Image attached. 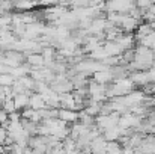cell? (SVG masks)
<instances>
[{
  "mask_svg": "<svg viewBox=\"0 0 155 154\" xmlns=\"http://www.w3.org/2000/svg\"><path fill=\"white\" fill-rule=\"evenodd\" d=\"M27 63L32 65V70H42V68H45L44 56L39 54V53H29L27 54Z\"/></svg>",
  "mask_w": 155,
  "mask_h": 154,
  "instance_id": "6da1fadb",
  "label": "cell"
},
{
  "mask_svg": "<svg viewBox=\"0 0 155 154\" xmlns=\"http://www.w3.org/2000/svg\"><path fill=\"white\" fill-rule=\"evenodd\" d=\"M59 119L60 121H65L66 124L69 122H78L80 119V113L75 112V110H68V109H59Z\"/></svg>",
  "mask_w": 155,
  "mask_h": 154,
  "instance_id": "7a4b0ae2",
  "label": "cell"
},
{
  "mask_svg": "<svg viewBox=\"0 0 155 154\" xmlns=\"http://www.w3.org/2000/svg\"><path fill=\"white\" fill-rule=\"evenodd\" d=\"M105 148H107V141L103 136L94 139L91 144V153L92 154H105Z\"/></svg>",
  "mask_w": 155,
  "mask_h": 154,
  "instance_id": "3957f363",
  "label": "cell"
},
{
  "mask_svg": "<svg viewBox=\"0 0 155 154\" xmlns=\"http://www.w3.org/2000/svg\"><path fill=\"white\" fill-rule=\"evenodd\" d=\"M21 118H23V119H27V121H32V122H35V124H38V125H39V122L42 121L39 110H33V109H30V107H27V109H24V110L21 112Z\"/></svg>",
  "mask_w": 155,
  "mask_h": 154,
  "instance_id": "277c9868",
  "label": "cell"
},
{
  "mask_svg": "<svg viewBox=\"0 0 155 154\" xmlns=\"http://www.w3.org/2000/svg\"><path fill=\"white\" fill-rule=\"evenodd\" d=\"M29 107H30V109H33V110H42V109H45V107H47V104H45V101L42 100V95H41V94L33 92V94L30 95Z\"/></svg>",
  "mask_w": 155,
  "mask_h": 154,
  "instance_id": "5b68a950",
  "label": "cell"
},
{
  "mask_svg": "<svg viewBox=\"0 0 155 154\" xmlns=\"http://www.w3.org/2000/svg\"><path fill=\"white\" fill-rule=\"evenodd\" d=\"M133 80L134 85H149V77H148V71H134L130 77Z\"/></svg>",
  "mask_w": 155,
  "mask_h": 154,
  "instance_id": "8992f818",
  "label": "cell"
},
{
  "mask_svg": "<svg viewBox=\"0 0 155 154\" xmlns=\"http://www.w3.org/2000/svg\"><path fill=\"white\" fill-rule=\"evenodd\" d=\"M154 30H152V26L149 23H143V24H139L137 30H136V39L140 43L143 38H146L148 35H151Z\"/></svg>",
  "mask_w": 155,
  "mask_h": 154,
  "instance_id": "52a82bcc",
  "label": "cell"
},
{
  "mask_svg": "<svg viewBox=\"0 0 155 154\" xmlns=\"http://www.w3.org/2000/svg\"><path fill=\"white\" fill-rule=\"evenodd\" d=\"M30 95H32V94H20V95H15V97H14L15 109H17V110H20V109L24 110V107H27L29 103H30Z\"/></svg>",
  "mask_w": 155,
  "mask_h": 154,
  "instance_id": "ba28073f",
  "label": "cell"
},
{
  "mask_svg": "<svg viewBox=\"0 0 155 154\" xmlns=\"http://www.w3.org/2000/svg\"><path fill=\"white\" fill-rule=\"evenodd\" d=\"M113 77H111V73L110 70H104V71H98L94 74V82L100 83V85H105L107 82H110Z\"/></svg>",
  "mask_w": 155,
  "mask_h": 154,
  "instance_id": "9c48e42d",
  "label": "cell"
},
{
  "mask_svg": "<svg viewBox=\"0 0 155 154\" xmlns=\"http://www.w3.org/2000/svg\"><path fill=\"white\" fill-rule=\"evenodd\" d=\"M38 5L39 3H33V2H18V3H14V9L21 11L23 14V12H30V9H33Z\"/></svg>",
  "mask_w": 155,
  "mask_h": 154,
  "instance_id": "30bf717a",
  "label": "cell"
},
{
  "mask_svg": "<svg viewBox=\"0 0 155 154\" xmlns=\"http://www.w3.org/2000/svg\"><path fill=\"white\" fill-rule=\"evenodd\" d=\"M124 148L120 147L119 142H107V148H105V154H122Z\"/></svg>",
  "mask_w": 155,
  "mask_h": 154,
  "instance_id": "8fae6325",
  "label": "cell"
},
{
  "mask_svg": "<svg viewBox=\"0 0 155 154\" xmlns=\"http://www.w3.org/2000/svg\"><path fill=\"white\" fill-rule=\"evenodd\" d=\"M2 109L8 113V115H11V113H14V112H17V109H15V103H14V98H8L6 101L2 104Z\"/></svg>",
  "mask_w": 155,
  "mask_h": 154,
  "instance_id": "7c38bea8",
  "label": "cell"
},
{
  "mask_svg": "<svg viewBox=\"0 0 155 154\" xmlns=\"http://www.w3.org/2000/svg\"><path fill=\"white\" fill-rule=\"evenodd\" d=\"M15 79L11 74H0V86H14Z\"/></svg>",
  "mask_w": 155,
  "mask_h": 154,
  "instance_id": "4fadbf2b",
  "label": "cell"
},
{
  "mask_svg": "<svg viewBox=\"0 0 155 154\" xmlns=\"http://www.w3.org/2000/svg\"><path fill=\"white\" fill-rule=\"evenodd\" d=\"M6 139H8V132H6V130L0 125V145H5Z\"/></svg>",
  "mask_w": 155,
  "mask_h": 154,
  "instance_id": "5bb4252c",
  "label": "cell"
},
{
  "mask_svg": "<svg viewBox=\"0 0 155 154\" xmlns=\"http://www.w3.org/2000/svg\"><path fill=\"white\" fill-rule=\"evenodd\" d=\"M6 153V147L5 145H0V154H5Z\"/></svg>",
  "mask_w": 155,
  "mask_h": 154,
  "instance_id": "9a60e30c",
  "label": "cell"
},
{
  "mask_svg": "<svg viewBox=\"0 0 155 154\" xmlns=\"http://www.w3.org/2000/svg\"><path fill=\"white\" fill-rule=\"evenodd\" d=\"M80 154H92L91 151H80Z\"/></svg>",
  "mask_w": 155,
  "mask_h": 154,
  "instance_id": "2e32d148",
  "label": "cell"
},
{
  "mask_svg": "<svg viewBox=\"0 0 155 154\" xmlns=\"http://www.w3.org/2000/svg\"><path fill=\"white\" fill-rule=\"evenodd\" d=\"M2 112H3V109H2V107H0V116H2Z\"/></svg>",
  "mask_w": 155,
  "mask_h": 154,
  "instance_id": "e0dca14e",
  "label": "cell"
}]
</instances>
